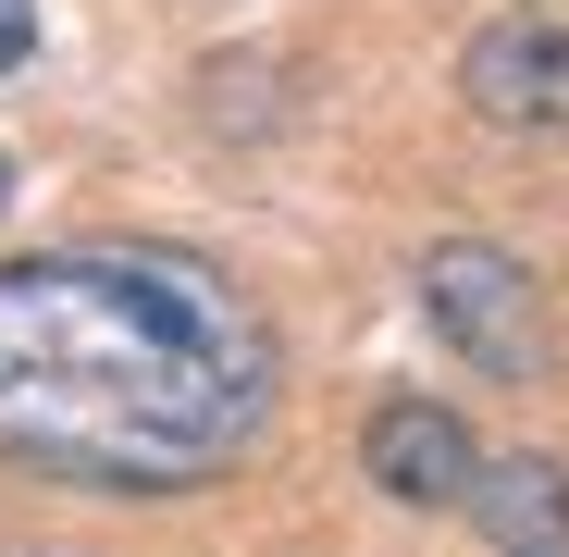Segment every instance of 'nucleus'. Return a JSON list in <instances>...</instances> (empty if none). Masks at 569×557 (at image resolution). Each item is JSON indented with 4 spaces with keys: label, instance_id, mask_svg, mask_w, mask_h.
I'll list each match as a JSON object with an SVG mask.
<instances>
[{
    "label": "nucleus",
    "instance_id": "5",
    "mask_svg": "<svg viewBox=\"0 0 569 557\" xmlns=\"http://www.w3.org/2000/svg\"><path fill=\"white\" fill-rule=\"evenodd\" d=\"M458 520L483 533L496 557H569V458H545V446H496Z\"/></svg>",
    "mask_w": 569,
    "mask_h": 557
},
{
    "label": "nucleus",
    "instance_id": "3",
    "mask_svg": "<svg viewBox=\"0 0 569 557\" xmlns=\"http://www.w3.org/2000/svg\"><path fill=\"white\" fill-rule=\"evenodd\" d=\"M458 100L496 137H569V0H508L458 50Z\"/></svg>",
    "mask_w": 569,
    "mask_h": 557
},
{
    "label": "nucleus",
    "instance_id": "4",
    "mask_svg": "<svg viewBox=\"0 0 569 557\" xmlns=\"http://www.w3.org/2000/svg\"><path fill=\"white\" fill-rule=\"evenodd\" d=\"M483 434H470L446 397H385L359 421V471L385 484L397 508H470V484H483Z\"/></svg>",
    "mask_w": 569,
    "mask_h": 557
},
{
    "label": "nucleus",
    "instance_id": "6",
    "mask_svg": "<svg viewBox=\"0 0 569 557\" xmlns=\"http://www.w3.org/2000/svg\"><path fill=\"white\" fill-rule=\"evenodd\" d=\"M38 62V0H0V74Z\"/></svg>",
    "mask_w": 569,
    "mask_h": 557
},
{
    "label": "nucleus",
    "instance_id": "7",
    "mask_svg": "<svg viewBox=\"0 0 569 557\" xmlns=\"http://www.w3.org/2000/svg\"><path fill=\"white\" fill-rule=\"evenodd\" d=\"M0 211H13V149H0Z\"/></svg>",
    "mask_w": 569,
    "mask_h": 557
},
{
    "label": "nucleus",
    "instance_id": "1",
    "mask_svg": "<svg viewBox=\"0 0 569 557\" xmlns=\"http://www.w3.org/2000/svg\"><path fill=\"white\" fill-rule=\"evenodd\" d=\"M284 347L186 248L0 260V458L87 496H199L272 434Z\"/></svg>",
    "mask_w": 569,
    "mask_h": 557
},
{
    "label": "nucleus",
    "instance_id": "2",
    "mask_svg": "<svg viewBox=\"0 0 569 557\" xmlns=\"http://www.w3.org/2000/svg\"><path fill=\"white\" fill-rule=\"evenodd\" d=\"M421 322L446 335V359H470L483 385H545L557 359V322H545V272L496 236H433L421 248Z\"/></svg>",
    "mask_w": 569,
    "mask_h": 557
}]
</instances>
